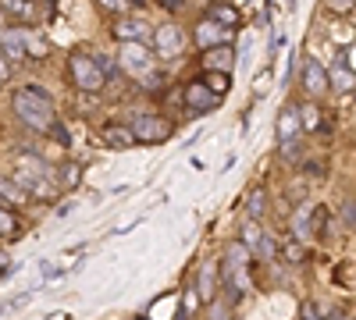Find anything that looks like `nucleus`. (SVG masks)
<instances>
[{
  "label": "nucleus",
  "instance_id": "nucleus-9",
  "mask_svg": "<svg viewBox=\"0 0 356 320\" xmlns=\"http://www.w3.org/2000/svg\"><path fill=\"white\" fill-rule=\"evenodd\" d=\"M232 33H235V28H228V25H221V22H214V18H200V25H196V43H200L203 50L228 47V43H232Z\"/></svg>",
  "mask_w": 356,
  "mask_h": 320
},
{
  "label": "nucleus",
  "instance_id": "nucleus-4",
  "mask_svg": "<svg viewBox=\"0 0 356 320\" xmlns=\"http://www.w3.org/2000/svg\"><path fill=\"white\" fill-rule=\"evenodd\" d=\"M68 78H72L75 90H82V93H100L107 85V61H104V57L86 53V50H75L68 57Z\"/></svg>",
  "mask_w": 356,
  "mask_h": 320
},
{
  "label": "nucleus",
  "instance_id": "nucleus-29",
  "mask_svg": "<svg viewBox=\"0 0 356 320\" xmlns=\"http://www.w3.org/2000/svg\"><path fill=\"white\" fill-rule=\"evenodd\" d=\"M211 320H232V317H228V310H225L221 303H214V310H211Z\"/></svg>",
  "mask_w": 356,
  "mask_h": 320
},
{
  "label": "nucleus",
  "instance_id": "nucleus-8",
  "mask_svg": "<svg viewBox=\"0 0 356 320\" xmlns=\"http://www.w3.org/2000/svg\"><path fill=\"white\" fill-rule=\"evenodd\" d=\"M243 246H246V249H253L260 260H275V256H278L275 239H267V235H264L260 221H246V224H243Z\"/></svg>",
  "mask_w": 356,
  "mask_h": 320
},
{
  "label": "nucleus",
  "instance_id": "nucleus-13",
  "mask_svg": "<svg viewBox=\"0 0 356 320\" xmlns=\"http://www.w3.org/2000/svg\"><path fill=\"white\" fill-rule=\"evenodd\" d=\"M0 53L8 57H15V61H22L25 57V28L22 25H4L0 28Z\"/></svg>",
  "mask_w": 356,
  "mask_h": 320
},
{
  "label": "nucleus",
  "instance_id": "nucleus-15",
  "mask_svg": "<svg viewBox=\"0 0 356 320\" xmlns=\"http://www.w3.org/2000/svg\"><path fill=\"white\" fill-rule=\"evenodd\" d=\"M97 139H100V146H107V150H129V146H136L132 128H122V125H107Z\"/></svg>",
  "mask_w": 356,
  "mask_h": 320
},
{
  "label": "nucleus",
  "instance_id": "nucleus-31",
  "mask_svg": "<svg viewBox=\"0 0 356 320\" xmlns=\"http://www.w3.org/2000/svg\"><path fill=\"white\" fill-rule=\"evenodd\" d=\"M161 4H164V8H171V11H178V8L186 4V0H161Z\"/></svg>",
  "mask_w": 356,
  "mask_h": 320
},
{
  "label": "nucleus",
  "instance_id": "nucleus-5",
  "mask_svg": "<svg viewBox=\"0 0 356 320\" xmlns=\"http://www.w3.org/2000/svg\"><path fill=\"white\" fill-rule=\"evenodd\" d=\"M218 274H221V281L228 288V299L239 303L246 296V288H250V278H246V246H228L225 264H221Z\"/></svg>",
  "mask_w": 356,
  "mask_h": 320
},
{
  "label": "nucleus",
  "instance_id": "nucleus-19",
  "mask_svg": "<svg viewBox=\"0 0 356 320\" xmlns=\"http://www.w3.org/2000/svg\"><path fill=\"white\" fill-rule=\"evenodd\" d=\"M328 85H332V90H339V93H346V90H353V85H356V75L349 71V65H335L332 71H328Z\"/></svg>",
  "mask_w": 356,
  "mask_h": 320
},
{
  "label": "nucleus",
  "instance_id": "nucleus-36",
  "mask_svg": "<svg viewBox=\"0 0 356 320\" xmlns=\"http://www.w3.org/2000/svg\"><path fill=\"white\" fill-rule=\"evenodd\" d=\"M0 207H4V199H0Z\"/></svg>",
  "mask_w": 356,
  "mask_h": 320
},
{
  "label": "nucleus",
  "instance_id": "nucleus-17",
  "mask_svg": "<svg viewBox=\"0 0 356 320\" xmlns=\"http://www.w3.org/2000/svg\"><path fill=\"white\" fill-rule=\"evenodd\" d=\"M50 53V40L40 28H25V57H47Z\"/></svg>",
  "mask_w": 356,
  "mask_h": 320
},
{
  "label": "nucleus",
  "instance_id": "nucleus-18",
  "mask_svg": "<svg viewBox=\"0 0 356 320\" xmlns=\"http://www.w3.org/2000/svg\"><path fill=\"white\" fill-rule=\"evenodd\" d=\"M0 11H4V15H15V18H29V22L40 18V11H36L33 0H0Z\"/></svg>",
  "mask_w": 356,
  "mask_h": 320
},
{
  "label": "nucleus",
  "instance_id": "nucleus-27",
  "mask_svg": "<svg viewBox=\"0 0 356 320\" xmlns=\"http://www.w3.org/2000/svg\"><path fill=\"white\" fill-rule=\"evenodd\" d=\"M97 4H100L104 11H111V15H118V11H125V0H97Z\"/></svg>",
  "mask_w": 356,
  "mask_h": 320
},
{
  "label": "nucleus",
  "instance_id": "nucleus-30",
  "mask_svg": "<svg viewBox=\"0 0 356 320\" xmlns=\"http://www.w3.org/2000/svg\"><path fill=\"white\" fill-rule=\"evenodd\" d=\"M65 182H68V185H75V182H79V167H75V164H72V167H65Z\"/></svg>",
  "mask_w": 356,
  "mask_h": 320
},
{
  "label": "nucleus",
  "instance_id": "nucleus-12",
  "mask_svg": "<svg viewBox=\"0 0 356 320\" xmlns=\"http://www.w3.org/2000/svg\"><path fill=\"white\" fill-rule=\"evenodd\" d=\"M186 103H189L196 114H203V110H214V107L221 103V96H218L207 82H193V85H186Z\"/></svg>",
  "mask_w": 356,
  "mask_h": 320
},
{
  "label": "nucleus",
  "instance_id": "nucleus-25",
  "mask_svg": "<svg viewBox=\"0 0 356 320\" xmlns=\"http://www.w3.org/2000/svg\"><path fill=\"white\" fill-rule=\"evenodd\" d=\"M18 228V221H15V214L8 210V207H0V235H11V231Z\"/></svg>",
  "mask_w": 356,
  "mask_h": 320
},
{
  "label": "nucleus",
  "instance_id": "nucleus-10",
  "mask_svg": "<svg viewBox=\"0 0 356 320\" xmlns=\"http://www.w3.org/2000/svg\"><path fill=\"white\" fill-rule=\"evenodd\" d=\"M111 33H114V40H122V43H150L154 28L146 25L143 18H114Z\"/></svg>",
  "mask_w": 356,
  "mask_h": 320
},
{
  "label": "nucleus",
  "instance_id": "nucleus-34",
  "mask_svg": "<svg viewBox=\"0 0 356 320\" xmlns=\"http://www.w3.org/2000/svg\"><path fill=\"white\" fill-rule=\"evenodd\" d=\"M50 320H68V317H65V313H54V317H50Z\"/></svg>",
  "mask_w": 356,
  "mask_h": 320
},
{
  "label": "nucleus",
  "instance_id": "nucleus-32",
  "mask_svg": "<svg viewBox=\"0 0 356 320\" xmlns=\"http://www.w3.org/2000/svg\"><path fill=\"white\" fill-rule=\"evenodd\" d=\"M346 221H349V224H356V207H353V203L346 207Z\"/></svg>",
  "mask_w": 356,
  "mask_h": 320
},
{
  "label": "nucleus",
  "instance_id": "nucleus-11",
  "mask_svg": "<svg viewBox=\"0 0 356 320\" xmlns=\"http://www.w3.org/2000/svg\"><path fill=\"white\" fill-rule=\"evenodd\" d=\"M303 90L310 96H324V93L332 90V85H328V68L317 65L314 57H307V61H303Z\"/></svg>",
  "mask_w": 356,
  "mask_h": 320
},
{
  "label": "nucleus",
  "instance_id": "nucleus-22",
  "mask_svg": "<svg viewBox=\"0 0 356 320\" xmlns=\"http://www.w3.org/2000/svg\"><path fill=\"white\" fill-rule=\"evenodd\" d=\"M214 274H218L214 267H203L200 271V296L203 299H214Z\"/></svg>",
  "mask_w": 356,
  "mask_h": 320
},
{
  "label": "nucleus",
  "instance_id": "nucleus-20",
  "mask_svg": "<svg viewBox=\"0 0 356 320\" xmlns=\"http://www.w3.org/2000/svg\"><path fill=\"white\" fill-rule=\"evenodd\" d=\"M207 18H214V22L228 25V28H235V25H239V11H235V8H228V4H214L211 11H207Z\"/></svg>",
  "mask_w": 356,
  "mask_h": 320
},
{
  "label": "nucleus",
  "instance_id": "nucleus-2",
  "mask_svg": "<svg viewBox=\"0 0 356 320\" xmlns=\"http://www.w3.org/2000/svg\"><path fill=\"white\" fill-rule=\"evenodd\" d=\"M118 65H122V71L129 78L146 85V90H161L164 85V75L157 71V57H154V50L146 43H122V50H118Z\"/></svg>",
  "mask_w": 356,
  "mask_h": 320
},
{
  "label": "nucleus",
  "instance_id": "nucleus-7",
  "mask_svg": "<svg viewBox=\"0 0 356 320\" xmlns=\"http://www.w3.org/2000/svg\"><path fill=\"white\" fill-rule=\"evenodd\" d=\"M132 135L136 142H164L171 135V125L164 118H154V114H139L132 121Z\"/></svg>",
  "mask_w": 356,
  "mask_h": 320
},
{
  "label": "nucleus",
  "instance_id": "nucleus-16",
  "mask_svg": "<svg viewBox=\"0 0 356 320\" xmlns=\"http://www.w3.org/2000/svg\"><path fill=\"white\" fill-rule=\"evenodd\" d=\"M203 65L214 68L218 75H228L235 65V53H232V47H211V50H203Z\"/></svg>",
  "mask_w": 356,
  "mask_h": 320
},
{
  "label": "nucleus",
  "instance_id": "nucleus-21",
  "mask_svg": "<svg viewBox=\"0 0 356 320\" xmlns=\"http://www.w3.org/2000/svg\"><path fill=\"white\" fill-rule=\"evenodd\" d=\"M317 121H321V114H317V107L303 103V107H300V125H303V132H317Z\"/></svg>",
  "mask_w": 356,
  "mask_h": 320
},
{
  "label": "nucleus",
  "instance_id": "nucleus-23",
  "mask_svg": "<svg viewBox=\"0 0 356 320\" xmlns=\"http://www.w3.org/2000/svg\"><path fill=\"white\" fill-rule=\"evenodd\" d=\"M0 199H4V203H11V199H15V203H22V199H25V192H22V189H18L15 182L0 178Z\"/></svg>",
  "mask_w": 356,
  "mask_h": 320
},
{
  "label": "nucleus",
  "instance_id": "nucleus-26",
  "mask_svg": "<svg viewBox=\"0 0 356 320\" xmlns=\"http://www.w3.org/2000/svg\"><path fill=\"white\" fill-rule=\"evenodd\" d=\"M356 8V0H328V11H335V15H349Z\"/></svg>",
  "mask_w": 356,
  "mask_h": 320
},
{
  "label": "nucleus",
  "instance_id": "nucleus-24",
  "mask_svg": "<svg viewBox=\"0 0 356 320\" xmlns=\"http://www.w3.org/2000/svg\"><path fill=\"white\" fill-rule=\"evenodd\" d=\"M264 217V189H253L250 196V221H260Z\"/></svg>",
  "mask_w": 356,
  "mask_h": 320
},
{
  "label": "nucleus",
  "instance_id": "nucleus-28",
  "mask_svg": "<svg viewBox=\"0 0 356 320\" xmlns=\"http://www.w3.org/2000/svg\"><path fill=\"white\" fill-rule=\"evenodd\" d=\"M8 78H11V61L0 53V82H8Z\"/></svg>",
  "mask_w": 356,
  "mask_h": 320
},
{
  "label": "nucleus",
  "instance_id": "nucleus-33",
  "mask_svg": "<svg viewBox=\"0 0 356 320\" xmlns=\"http://www.w3.org/2000/svg\"><path fill=\"white\" fill-rule=\"evenodd\" d=\"M125 4H132V8H146L150 0H125Z\"/></svg>",
  "mask_w": 356,
  "mask_h": 320
},
{
  "label": "nucleus",
  "instance_id": "nucleus-37",
  "mask_svg": "<svg viewBox=\"0 0 356 320\" xmlns=\"http://www.w3.org/2000/svg\"><path fill=\"white\" fill-rule=\"evenodd\" d=\"M0 85H4V82H0Z\"/></svg>",
  "mask_w": 356,
  "mask_h": 320
},
{
  "label": "nucleus",
  "instance_id": "nucleus-6",
  "mask_svg": "<svg viewBox=\"0 0 356 320\" xmlns=\"http://www.w3.org/2000/svg\"><path fill=\"white\" fill-rule=\"evenodd\" d=\"M150 50L154 57H161V61H175V57H182L186 53V33L178 28L175 22H164L154 28V36H150Z\"/></svg>",
  "mask_w": 356,
  "mask_h": 320
},
{
  "label": "nucleus",
  "instance_id": "nucleus-14",
  "mask_svg": "<svg viewBox=\"0 0 356 320\" xmlns=\"http://www.w3.org/2000/svg\"><path fill=\"white\" fill-rule=\"evenodd\" d=\"M300 132H303V125H300V107H285V110L278 114V146H289V142H296V139H300Z\"/></svg>",
  "mask_w": 356,
  "mask_h": 320
},
{
  "label": "nucleus",
  "instance_id": "nucleus-1",
  "mask_svg": "<svg viewBox=\"0 0 356 320\" xmlns=\"http://www.w3.org/2000/svg\"><path fill=\"white\" fill-rule=\"evenodd\" d=\"M15 114L29 125L36 128L43 135H50V128L57 125V110H54V100L47 90H40V85H22V90H15Z\"/></svg>",
  "mask_w": 356,
  "mask_h": 320
},
{
  "label": "nucleus",
  "instance_id": "nucleus-3",
  "mask_svg": "<svg viewBox=\"0 0 356 320\" xmlns=\"http://www.w3.org/2000/svg\"><path fill=\"white\" fill-rule=\"evenodd\" d=\"M15 185L25 192H33V196H43V199H50V196H57V178H54V171L40 160V157H15Z\"/></svg>",
  "mask_w": 356,
  "mask_h": 320
},
{
  "label": "nucleus",
  "instance_id": "nucleus-35",
  "mask_svg": "<svg viewBox=\"0 0 356 320\" xmlns=\"http://www.w3.org/2000/svg\"><path fill=\"white\" fill-rule=\"evenodd\" d=\"M0 18H4V11H0ZM0 28H4V25H0Z\"/></svg>",
  "mask_w": 356,
  "mask_h": 320
}]
</instances>
